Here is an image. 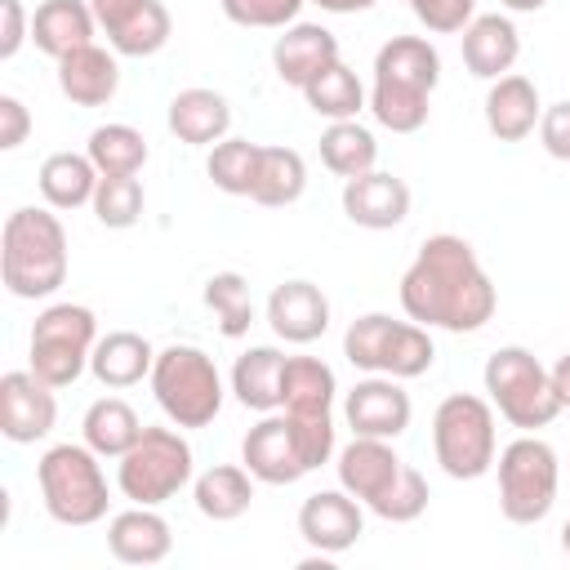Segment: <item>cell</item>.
<instances>
[{
  "instance_id": "42",
  "label": "cell",
  "mask_w": 570,
  "mask_h": 570,
  "mask_svg": "<svg viewBox=\"0 0 570 570\" xmlns=\"http://www.w3.org/2000/svg\"><path fill=\"white\" fill-rule=\"evenodd\" d=\"M285 419H289V428L298 436V450H303L307 472L334 459V410H321V414H289L285 410Z\"/></svg>"
},
{
  "instance_id": "36",
  "label": "cell",
  "mask_w": 570,
  "mask_h": 570,
  "mask_svg": "<svg viewBox=\"0 0 570 570\" xmlns=\"http://www.w3.org/2000/svg\"><path fill=\"white\" fill-rule=\"evenodd\" d=\"M89 160L98 165V174H138L147 165V138L134 129V125H98L85 142Z\"/></svg>"
},
{
  "instance_id": "5",
  "label": "cell",
  "mask_w": 570,
  "mask_h": 570,
  "mask_svg": "<svg viewBox=\"0 0 570 570\" xmlns=\"http://www.w3.org/2000/svg\"><path fill=\"white\" fill-rule=\"evenodd\" d=\"M147 383L174 428H209L223 410V374H218L214 356H205L191 343H174V347L156 352Z\"/></svg>"
},
{
  "instance_id": "35",
  "label": "cell",
  "mask_w": 570,
  "mask_h": 570,
  "mask_svg": "<svg viewBox=\"0 0 570 570\" xmlns=\"http://www.w3.org/2000/svg\"><path fill=\"white\" fill-rule=\"evenodd\" d=\"M379 160V142L365 125L356 120H330V129L321 134V165L338 178H356L370 174Z\"/></svg>"
},
{
  "instance_id": "19",
  "label": "cell",
  "mask_w": 570,
  "mask_h": 570,
  "mask_svg": "<svg viewBox=\"0 0 570 570\" xmlns=\"http://www.w3.org/2000/svg\"><path fill=\"white\" fill-rule=\"evenodd\" d=\"M330 62H338V36L321 22H289L272 45V67L294 89H307Z\"/></svg>"
},
{
  "instance_id": "38",
  "label": "cell",
  "mask_w": 570,
  "mask_h": 570,
  "mask_svg": "<svg viewBox=\"0 0 570 570\" xmlns=\"http://www.w3.org/2000/svg\"><path fill=\"white\" fill-rule=\"evenodd\" d=\"M205 307L214 312V321L227 338H240L254 325V298H249V281L240 272H214L205 281Z\"/></svg>"
},
{
  "instance_id": "1",
  "label": "cell",
  "mask_w": 570,
  "mask_h": 570,
  "mask_svg": "<svg viewBox=\"0 0 570 570\" xmlns=\"http://www.w3.org/2000/svg\"><path fill=\"white\" fill-rule=\"evenodd\" d=\"M401 307L428 330L472 334L494 316L499 294L476 249L454 232H436L419 245L414 263L401 276Z\"/></svg>"
},
{
  "instance_id": "10",
  "label": "cell",
  "mask_w": 570,
  "mask_h": 570,
  "mask_svg": "<svg viewBox=\"0 0 570 570\" xmlns=\"http://www.w3.org/2000/svg\"><path fill=\"white\" fill-rule=\"evenodd\" d=\"M494 468H499V512L512 525H539L552 512L561 485L557 450L534 432H521L499 450Z\"/></svg>"
},
{
  "instance_id": "18",
  "label": "cell",
  "mask_w": 570,
  "mask_h": 570,
  "mask_svg": "<svg viewBox=\"0 0 570 570\" xmlns=\"http://www.w3.org/2000/svg\"><path fill=\"white\" fill-rule=\"evenodd\" d=\"M343 214L365 232L401 227L410 214V187H405V178L383 174V169L343 178Z\"/></svg>"
},
{
  "instance_id": "30",
  "label": "cell",
  "mask_w": 570,
  "mask_h": 570,
  "mask_svg": "<svg viewBox=\"0 0 570 570\" xmlns=\"http://www.w3.org/2000/svg\"><path fill=\"white\" fill-rule=\"evenodd\" d=\"M281 374H285V352L276 347H245L232 365V392L245 410L272 414L281 410Z\"/></svg>"
},
{
  "instance_id": "33",
  "label": "cell",
  "mask_w": 570,
  "mask_h": 570,
  "mask_svg": "<svg viewBox=\"0 0 570 570\" xmlns=\"http://www.w3.org/2000/svg\"><path fill=\"white\" fill-rule=\"evenodd\" d=\"M334 370L316 356H285V374H281V405L289 414H321L334 410Z\"/></svg>"
},
{
  "instance_id": "28",
  "label": "cell",
  "mask_w": 570,
  "mask_h": 570,
  "mask_svg": "<svg viewBox=\"0 0 570 570\" xmlns=\"http://www.w3.org/2000/svg\"><path fill=\"white\" fill-rule=\"evenodd\" d=\"M98 165L89 160V151H53L45 156L36 183H40V196L49 209H80V205H94V191H98Z\"/></svg>"
},
{
  "instance_id": "7",
  "label": "cell",
  "mask_w": 570,
  "mask_h": 570,
  "mask_svg": "<svg viewBox=\"0 0 570 570\" xmlns=\"http://www.w3.org/2000/svg\"><path fill=\"white\" fill-rule=\"evenodd\" d=\"M343 356L365 374L419 379L436 361V343L419 321H392L387 312H365L343 334Z\"/></svg>"
},
{
  "instance_id": "40",
  "label": "cell",
  "mask_w": 570,
  "mask_h": 570,
  "mask_svg": "<svg viewBox=\"0 0 570 570\" xmlns=\"http://www.w3.org/2000/svg\"><path fill=\"white\" fill-rule=\"evenodd\" d=\"M307 0H218L223 18L236 27H258V31H285L298 22V9Z\"/></svg>"
},
{
  "instance_id": "47",
  "label": "cell",
  "mask_w": 570,
  "mask_h": 570,
  "mask_svg": "<svg viewBox=\"0 0 570 570\" xmlns=\"http://www.w3.org/2000/svg\"><path fill=\"white\" fill-rule=\"evenodd\" d=\"M552 387H557V401H561V410H570V352L552 365Z\"/></svg>"
},
{
  "instance_id": "26",
  "label": "cell",
  "mask_w": 570,
  "mask_h": 570,
  "mask_svg": "<svg viewBox=\"0 0 570 570\" xmlns=\"http://www.w3.org/2000/svg\"><path fill=\"white\" fill-rule=\"evenodd\" d=\"M94 31H98V18L89 0H40L31 13V45L53 62L80 45H94Z\"/></svg>"
},
{
  "instance_id": "21",
  "label": "cell",
  "mask_w": 570,
  "mask_h": 570,
  "mask_svg": "<svg viewBox=\"0 0 570 570\" xmlns=\"http://www.w3.org/2000/svg\"><path fill=\"white\" fill-rule=\"evenodd\" d=\"M459 49H463V67L476 80H499L512 71V62L521 53V31L508 13H476L459 31Z\"/></svg>"
},
{
  "instance_id": "39",
  "label": "cell",
  "mask_w": 570,
  "mask_h": 570,
  "mask_svg": "<svg viewBox=\"0 0 570 570\" xmlns=\"http://www.w3.org/2000/svg\"><path fill=\"white\" fill-rule=\"evenodd\" d=\"M142 205H147V196H142L138 174H102V178H98L94 214H98L102 227H111V232L134 227V223L142 218Z\"/></svg>"
},
{
  "instance_id": "14",
  "label": "cell",
  "mask_w": 570,
  "mask_h": 570,
  "mask_svg": "<svg viewBox=\"0 0 570 570\" xmlns=\"http://www.w3.org/2000/svg\"><path fill=\"white\" fill-rule=\"evenodd\" d=\"M410 392L401 387V379L392 374H370L361 379L347 396H343V419L352 428V436H383L396 441L410 428Z\"/></svg>"
},
{
  "instance_id": "11",
  "label": "cell",
  "mask_w": 570,
  "mask_h": 570,
  "mask_svg": "<svg viewBox=\"0 0 570 570\" xmlns=\"http://www.w3.org/2000/svg\"><path fill=\"white\" fill-rule=\"evenodd\" d=\"M98 316L85 303H49L31 325V374L49 387H71L94 356Z\"/></svg>"
},
{
  "instance_id": "6",
  "label": "cell",
  "mask_w": 570,
  "mask_h": 570,
  "mask_svg": "<svg viewBox=\"0 0 570 570\" xmlns=\"http://www.w3.org/2000/svg\"><path fill=\"white\" fill-rule=\"evenodd\" d=\"M432 454L445 476L476 481L499 459V432H494V405L472 392H450L432 414Z\"/></svg>"
},
{
  "instance_id": "46",
  "label": "cell",
  "mask_w": 570,
  "mask_h": 570,
  "mask_svg": "<svg viewBox=\"0 0 570 570\" xmlns=\"http://www.w3.org/2000/svg\"><path fill=\"white\" fill-rule=\"evenodd\" d=\"M31 134V116L22 107V98L0 94V151H18Z\"/></svg>"
},
{
  "instance_id": "50",
  "label": "cell",
  "mask_w": 570,
  "mask_h": 570,
  "mask_svg": "<svg viewBox=\"0 0 570 570\" xmlns=\"http://www.w3.org/2000/svg\"><path fill=\"white\" fill-rule=\"evenodd\" d=\"M561 552L570 557V517H566V525H561Z\"/></svg>"
},
{
  "instance_id": "8",
  "label": "cell",
  "mask_w": 570,
  "mask_h": 570,
  "mask_svg": "<svg viewBox=\"0 0 570 570\" xmlns=\"http://www.w3.org/2000/svg\"><path fill=\"white\" fill-rule=\"evenodd\" d=\"M481 379H485V392H490V405L499 410V419H508L521 432H539L561 414L552 370H543L539 356L517 343L490 352Z\"/></svg>"
},
{
  "instance_id": "4",
  "label": "cell",
  "mask_w": 570,
  "mask_h": 570,
  "mask_svg": "<svg viewBox=\"0 0 570 570\" xmlns=\"http://www.w3.org/2000/svg\"><path fill=\"white\" fill-rule=\"evenodd\" d=\"M102 454L89 450L85 441H62V445H49L36 463V481H40V499H45V512L58 521V525H94L107 517V476H102Z\"/></svg>"
},
{
  "instance_id": "27",
  "label": "cell",
  "mask_w": 570,
  "mask_h": 570,
  "mask_svg": "<svg viewBox=\"0 0 570 570\" xmlns=\"http://www.w3.org/2000/svg\"><path fill=\"white\" fill-rule=\"evenodd\" d=\"M151 365H156V347L134 334V330H111L94 343V356H89V374L102 383V387H134L142 379H151Z\"/></svg>"
},
{
  "instance_id": "31",
  "label": "cell",
  "mask_w": 570,
  "mask_h": 570,
  "mask_svg": "<svg viewBox=\"0 0 570 570\" xmlns=\"http://www.w3.org/2000/svg\"><path fill=\"white\" fill-rule=\"evenodd\" d=\"M142 419L134 414L129 401L120 396H98L89 410H85V423H80V436L89 450H98L102 459H120L138 436H142Z\"/></svg>"
},
{
  "instance_id": "45",
  "label": "cell",
  "mask_w": 570,
  "mask_h": 570,
  "mask_svg": "<svg viewBox=\"0 0 570 570\" xmlns=\"http://www.w3.org/2000/svg\"><path fill=\"white\" fill-rule=\"evenodd\" d=\"M22 40H31V13L22 9V0H0V58L9 62Z\"/></svg>"
},
{
  "instance_id": "17",
  "label": "cell",
  "mask_w": 570,
  "mask_h": 570,
  "mask_svg": "<svg viewBox=\"0 0 570 570\" xmlns=\"http://www.w3.org/2000/svg\"><path fill=\"white\" fill-rule=\"evenodd\" d=\"M240 463L254 472V481L263 485H294L298 476H307V463H303V450H298V436L289 428L285 414H263L245 441H240Z\"/></svg>"
},
{
  "instance_id": "25",
  "label": "cell",
  "mask_w": 570,
  "mask_h": 570,
  "mask_svg": "<svg viewBox=\"0 0 570 570\" xmlns=\"http://www.w3.org/2000/svg\"><path fill=\"white\" fill-rule=\"evenodd\" d=\"M169 134L187 147H214L227 138L232 129V107L218 89H205V85H191V89H178L169 98Z\"/></svg>"
},
{
  "instance_id": "23",
  "label": "cell",
  "mask_w": 570,
  "mask_h": 570,
  "mask_svg": "<svg viewBox=\"0 0 570 570\" xmlns=\"http://www.w3.org/2000/svg\"><path fill=\"white\" fill-rule=\"evenodd\" d=\"M539 116H543V102H539V89L530 76H499L490 80L485 89V129L499 138V142H521L539 129Z\"/></svg>"
},
{
  "instance_id": "12",
  "label": "cell",
  "mask_w": 570,
  "mask_h": 570,
  "mask_svg": "<svg viewBox=\"0 0 570 570\" xmlns=\"http://www.w3.org/2000/svg\"><path fill=\"white\" fill-rule=\"evenodd\" d=\"M98 31L120 58H151L169 45V9L160 0H89Z\"/></svg>"
},
{
  "instance_id": "15",
  "label": "cell",
  "mask_w": 570,
  "mask_h": 570,
  "mask_svg": "<svg viewBox=\"0 0 570 570\" xmlns=\"http://www.w3.org/2000/svg\"><path fill=\"white\" fill-rule=\"evenodd\" d=\"M298 534L312 552L338 557L365 534V503L352 499L343 485L338 490H316L298 508Z\"/></svg>"
},
{
  "instance_id": "37",
  "label": "cell",
  "mask_w": 570,
  "mask_h": 570,
  "mask_svg": "<svg viewBox=\"0 0 570 570\" xmlns=\"http://www.w3.org/2000/svg\"><path fill=\"white\" fill-rule=\"evenodd\" d=\"M258 156H263V142H249V138H223V142L209 147L205 174L214 178L218 191H227V196H249L254 174H258Z\"/></svg>"
},
{
  "instance_id": "49",
  "label": "cell",
  "mask_w": 570,
  "mask_h": 570,
  "mask_svg": "<svg viewBox=\"0 0 570 570\" xmlns=\"http://www.w3.org/2000/svg\"><path fill=\"white\" fill-rule=\"evenodd\" d=\"M499 4H503L508 13H539L548 0H499Z\"/></svg>"
},
{
  "instance_id": "34",
  "label": "cell",
  "mask_w": 570,
  "mask_h": 570,
  "mask_svg": "<svg viewBox=\"0 0 570 570\" xmlns=\"http://www.w3.org/2000/svg\"><path fill=\"white\" fill-rule=\"evenodd\" d=\"M303 98H307V107H312L316 116H325V120H356V111L370 107V94H365L361 76H356L343 58L330 62V67L303 89Z\"/></svg>"
},
{
  "instance_id": "32",
  "label": "cell",
  "mask_w": 570,
  "mask_h": 570,
  "mask_svg": "<svg viewBox=\"0 0 570 570\" xmlns=\"http://www.w3.org/2000/svg\"><path fill=\"white\" fill-rule=\"evenodd\" d=\"M303 191H307V165H303V156L294 147H263L258 174H254V187H249V200L254 205H267V209H285Z\"/></svg>"
},
{
  "instance_id": "24",
  "label": "cell",
  "mask_w": 570,
  "mask_h": 570,
  "mask_svg": "<svg viewBox=\"0 0 570 570\" xmlns=\"http://www.w3.org/2000/svg\"><path fill=\"white\" fill-rule=\"evenodd\" d=\"M107 548L125 566H156V561L169 557L174 534H169V521L156 508L134 503V508H125L107 521Z\"/></svg>"
},
{
  "instance_id": "29",
  "label": "cell",
  "mask_w": 570,
  "mask_h": 570,
  "mask_svg": "<svg viewBox=\"0 0 570 570\" xmlns=\"http://www.w3.org/2000/svg\"><path fill=\"white\" fill-rule=\"evenodd\" d=\"M196 512L209 521H236L254 503V472L245 463H214L191 481Z\"/></svg>"
},
{
  "instance_id": "3",
  "label": "cell",
  "mask_w": 570,
  "mask_h": 570,
  "mask_svg": "<svg viewBox=\"0 0 570 570\" xmlns=\"http://www.w3.org/2000/svg\"><path fill=\"white\" fill-rule=\"evenodd\" d=\"M0 276L13 298H49L67 281V227L53 209L22 205L0 232Z\"/></svg>"
},
{
  "instance_id": "20",
  "label": "cell",
  "mask_w": 570,
  "mask_h": 570,
  "mask_svg": "<svg viewBox=\"0 0 570 570\" xmlns=\"http://www.w3.org/2000/svg\"><path fill=\"white\" fill-rule=\"evenodd\" d=\"M267 325L285 343H316L330 330V298L312 281H281L267 294Z\"/></svg>"
},
{
  "instance_id": "44",
  "label": "cell",
  "mask_w": 570,
  "mask_h": 570,
  "mask_svg": "<svg viewBox=\"0 0 570 570\" xmlns=\"http://www.w3.org/2000/svg\"><path fill=\"white\" fill-rule=\"evenodd\" d=\"M539 142H543V151L552 160H570V98L543 107V116H539Z\"/></svg>"
},
{
  "instance_id": "22",
  "label": "cell",
  "mask_w": 570,
  "mask_h": 570,
  "mask_svg": "<svg viewBox=\"0 0 570 570\" xmlns=\"http://www.w3.org/2000/svg\"><path fill=\"white\" fill-rule=\"evenodd\" d=\"M58 89L76 107H102L120 89V62L116 49L102 45H80L67 58H58Z\"/></svg>"
},
{
  "instance_id": "16",
  "label": "cell",
  "mask_w": 570,
  "mask_h": 570,
  "mask_svg": "<svg viewBox=\"0 0 570 570\" xmlns=\"http://www.w3.org/2000/svg\"><path fill=\"white\" fill-rule=\"evenodd\" d=\"M338 485L361 499L370 512L392 494V485L401 481L405 472V459L392 450V441L383 436H352L343 450H338Z\"/></svg>"
},
{
  "instance_id": "9",
  "label": "cell",
  "mask_w": 570,
  "mask_h": 570,
  "mask_svg": "<svg viewBox=\"0 0 570 570\" xmlns=\"http://www.w3.org/2000/svg\"><path fill=\"white\" fill-rule=\"evenodd\" d=\"M196 459L183 432L174 428H142V436L120 454L116 463V485L129 503L160 508L169 503L183 485H191Z\"/></svg>"
},
{
  "instance_id": "2",
  "label": "cell",
  "mask_w": 570,
  "mask_h": 570,
  "mask_svg": "<svg viewBox=\"0 0 570 570\" xmlns=\"http://www.w3.org/2000/svg\"><path fill=\"white\" fill-rule=\"evenodd\" d=\"M441 85V53L428 36H392L374 53L370 111L392 134H414L428 125L432 89Z\"/></svg>"
},
{
  "instance_id": "48",
  "label": "cell",
  "mask_w": 570,
  "mask_h": 570,
  "mask_svg": "<svg viewBox=\"0 0 570 570\" xmlns=\"http://www.w3.org/2000/svg\"><path fill=\"white\" fill-rule=\"evenodd\" d=\"M312 4H321L325 13H365V9H374L379 0H312Z\"/></svg>"
},
{
  "instance_id": "41",
  "label": "cell",
  "mask_w": 570,
  "mask_h": 570,
  "mask_svg": "<svg viewBox=\"0 0 570 570\" xmlns=\"http://www.w3.org/2000/svg\"><path fill=\"white\" fill-rule=\"evenodd\" d=\"M428 499H432V494H428L423 472L405 463L401 481H396V485H392V494L374 508V517H383V521H392V525H405V521H419V517L428 512Z\"/></svg>"
},
{
  "instance_id": "13",
  "label": "cell",
  "mask_w": 570,
  "mask_h": 570,
  "mask_svg": "<svg viewBox=\"0 0 570 570\" xmlns=\"http://www.w3.org/2000/svg\"><path fill=\"white\" fill-rule=\"evenodd\" d=\"M58 387H49L45 379H36L31 370H9L0 379V432L13 445H36L53 432L58 423Z\"/></svg>"
},
{
  "instance_id": "43",
  "label": "cell",
  "mask_w": 570,
  "mask_h": 570,
  "mask_svg": "<svg viewBox=\"0 0 570 570\" xmlns=\"http://www.w3.org/2000/svg\"><path fill=\"white\" fill-rule=\"evenodd\" d=\"M432 36H459L476 18V0H405Z\"/></svg>"
}]
</instances>
